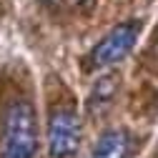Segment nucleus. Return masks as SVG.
<instances>
[{
    "instance_id": "obj_4",
    "label": "nucleus",
    "mask_w": 158,
    "mask_h": 158,
    "mask_svg": "<svg viewBox=\"0 0 158 158\" xmlns=\"http://www.w3.org/2000/svg\"><path fill=\"white\" fill-rule=\"evenodd\" d=\"M131 151H133L131 135L123 128H110L95 143L90 158H131Z\"/></svg>"
},
{
    "instance_id": "obj_3",
    "label": "nucleus",
    "mask_w": 158,
    "mask_h": 158,
    "mask_svg": "<svg viewBox=\"0 0 158 158\" xmlns=\"http://www.w3.org/2000/svg\"><path fill=\"white\" fill-rule=\"evenodd\" d=\"M135 38H138V23L115 25L103 40L93 48V53H90L93 65H110V63L123 60L131 53V48L135 45Z\"/></svg>"
},
{
    "instance_id": "obj_2",
    "label": "nucleus",
    "mask_w": 158,
    "mask_h": 158,
    "mask_svg": "<svg viewBox=\"0 0 158 158\" xmlns=\"http://www.w3.org/2000/svg\"><path fill=\"white\" fill-rule=\"evenodd\" d=\"M81 118L73 110H55L48 123V151L50 158H68L81 146Z\"/></svg>"
},
{
    "instance_id": "obj_5",
    "label": "nucleus",
    "mask_w": 158,
    "mask_h": 158,
    "mask_svg": "<svg viewBox=\"0 0 158 158\" xmlns=\"http://www.w3.org/2000/svg\"><path fill=\"white\" fill-rule=\"evenodd\" d=\"M45 3L55 10H65V8H75V5H81L83 0H45Z\"/></svg>"
},
{
    "instance_id": "obj_1",
    "label": "nucleus",
    "mask_w": 158,
    "mask_h": 158,
    "mask_svg": "<svg viewBox=\"0 0 158 158\" xmlns=\"http://www.w3.org/2000/svg\"><path fill=\"white\" fill-rule=\"evenodd\" d=\"M38 151L35 110L28 101H10L0 126V158H33Z\"/></svg>"
}]
</instances>
